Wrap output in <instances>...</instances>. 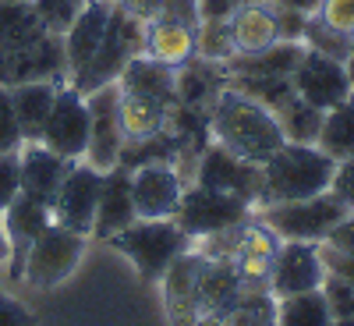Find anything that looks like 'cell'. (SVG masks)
Here are the masks:
<instances>
[{
  "label": "cell",
  "instance_id": "5bb4252c",
  "mask_svg": "<svg viewBox=\"0 0 354 326\" xmlns=\"http://www.w3.org/2000/svg\"><path fill=\"white\" fill-rule=\"evenodd\" d=\"M322 277H326V262H322L319 242H280L270 270V291L277 298L319 291Z\"/></svg>",
  "mask_w": 354,
  "mask_h": 326
},
{
  "label": "cell",
  "instance_id": "44dd1931",
  "mask_svg": "<svg viewBox=\"0 0 354 326\" xmlns=\"http://www.w3.org/2000/svg\"><path fill=\"white\" fill-rule=\"evenodd\" d=\"M138 220L135 202H131V170L128 167H113L103 174V192H100V206H96V234L110 238V234L124 230Z\"/></svg>",
  "mask_w": 354,
  "mask_h": 326
},
{
  "label": "cell",
  "instance_id": "cb8c5ba5",
  "mask_svg": "<svg viewBox=\"0 0 354 326\" xmlns=\"http://www.w3.org/2000/svg\"><path fill=\"white\" fill-rule=\"evenodd\" d=\"M117 85L124 93H142V96H156L163 103H177V68H167L145 53L131 57L121 78H117Z\"/></svg>",
  "mask_w": 354,
  "mask_h": 326
},
{
  "label": "cell",
  "instance_id": "3957f363",
  "mask_svg": "<svg viewBox=\"0 0 354 326\" xmlns=\"http://www.w3.org/2000/svg\"><path fill=\"white\" fill-rule=\"evenodd\" d=\"M106 242L135 262V270L145 284L160 280L167 266L192 248V238L174 220H135L131 227L110 234Z\"/></svg>",
  "mask_w": 354,
  "mask_h": 326
},
{
  "label": "cell",
  "instance_id": "ab89813d",
  "mask_svg": "<svg viewBox=\"0 0 354 326\" xmlns=\"http://www.w3.org/2000/svg\"><path fill=\"white\" fill-rule=\"evenodd\" d=\"M322 262H326V270H333V273H340L351 287H354V259L351 255H344V252H337V248H322Z\"/></svg>",
  "mask_w": 354,
  "mask_h": 326
},
{
  "label": "cell",
  "instance_id": "f6af8a7d",
  "mask_svg": "<svg viewBox=\"0 0 354 326\" xmlns=\"http://www.w3.org/2000/svg\"><path fill=\"white\" fill-rule=\"evenodd\" d=\"M330 326H354V316H340V319H333Z\"/></svg>",
  "mask_w": 354,
  "mask_h": 326
},
{
  "label": "cell",
  "instance_id": "7c38bea8",
  "mask_svg": "<svg viewBox=\"0 0 354 326\" xmlns=\"http://www.w3.org/2000/svg\"><path fill=\"white\" fill-rule=\"evenodd\" d=\"M290 85H294V93L315 110H330V107L344 103L347 96H354L347 68L340 61H333V57H326V53L308 50V46H305V57L298 61V68H294V75H290Z\"/></svg>",
  "mask_w": 354,
  "mask_h": 326
},
{
  "label": "cell",
  "instance_id": "603a6c76",
  "mask_svg": "<svg viewBox=\"0 0 354 326\" xmlns=\"http://www.w3.org/2000/svg\"><path fill=\"white\" fill-rule=\"evenodd\" d=\"M8 89H11V107H15V117H18L21 138L25 142H39L61 82L39 78V82H18V85H8Z\"/></svg>",
  "mask_w": 354,
  "mask_h": 326
},
{
  "label": "cell",
  "instance_id": "7bdbcfd3",
  "mask_svg": "<svg viewBox=\"0 0 354 326\" xmlns=\"http://www.w3.org/2000/svg\"><path fill=\"white\" fill-rule=\"evenodd\" d=\"M8 259H11V238L4 230V220H0V262H8Z\"/></svg>",
  "mask_w": 354,
  "mask_h": 326
},
{
  "label": "cell",
  "instance_id": "9a60e30c",
  "mask_svg": "<svg viewBox=\"0 0 354 326\" xmlns=\"http://www.w3.org/2000/svg\"><path fill=\"white\" fill-rule=\"evenodd\" d=\"M113 11V0H88V4L78 11V18L68 25V33L61 36L64 46V68H68V82H75L88 64L106 36V21Z\"/></svg>",
  "mask_w": 354,
  "mask_h": 326
},
{
  "label": "cell",
  "instance_id": "8fae6325",
  "mask_svg": "<svg viewBox=\"0 0 354 326\" xmlns=\"http://www.w3.org/2000/svg\"><path fill=\"white\" fill-rule=\"evenodd\" d=\"M195 185L213 188V192H227L238 195L252 206H259V192H262V167L248 163L241 156L227 153L220 142L205 145L198 153V167H195Z\"/></svg>",
  "mask_w": 354,
  "mask_h": 326
},
{
  "label": "cell",
  "instance_id": "8992f818",
  "mask_svg": "<svg viewBox=\"0 0 354 326\" xmlns=\"http://www.w3.org/2000/svg\"><path fill=\"white\" fill-rule=\"evenodd\" d=\"M85 255V234H75L68 227H46L39 238L28 245L21 280L36 291H50L57 284H64Z\"/></svg>",
  "mask_w": 354,
  "mask_h": 326
},
{
  "label": "cell",
  "instance_id": "83f0119b",
  "mask_svg": "<svg viewBox=\"0 0 354 326\" xmlns=\"http://www.w3.org/2000/svg\"><path fill=\"white\" fill-rule=\"evenodd\" d=\"M333 312L322 298V291H305L277 298V326H330Z\"/></svg>",
  "mask_w": 354,
  "mask_h": 326
},
{
  "label": "cell",
  "instance_id": "d6986e66",
  "mask_svg": "<svg viewBox=\"0 0 354 326\" xmlns=\"http://www.w3.org/2000/svg\"><path fill=\"white\" fill-rule=\"evenodd\" d=\"M46 227H53V210L39 199L18 195L4 210V230L11 238V277L15 280H21V266H25L28 245H32Z\"/></svg>",
  "mask_w": 354,
  "mask_h": 326
},
{
  "label": "cell",
  "instance_id": "7402d4cb",
  "mask_svg": "<svg viewBox=\"0 0 354 326\" xmlns=\"http://www.w3.org/2000/svg\"><path fill=\"white\" fill-rule=\"evenodd\" d=\"M117 89H121V85H117ZM170 107L174 103H163L156 96L124 93V89H121V96H117V121H121V132H124V145L167 132Z\"/></svg>",
  "mask_w": 354,
  "mask_h": 326
},
{
  "label": "cell",
  "instance_id": "b9f144b4",
  "mask_svg": "<svg viewBox=\"0 0 354 326\" xmlns=\"http://www.w3.org/2000/svg\"><path fill=\"white\" fill-rule=\"evenodd\" d=\"M280 8H290V11H301V15H315L319 11V0H277Z\"/></svg>",
  "mask_w": 354,
  "mask_h": 326
},
{
  "label": "cell",
  "instance_id": "e0dca14e",
  "mask_svg": "<svg viewBox=\"0 0 354 326\" xmlns=\"http://www.w3.org/2000/svg\"><path fill=\"white\" fill-rule=\"evenodd\" d=\"M142 53L167 68H185L198 57V28L174 18H145L142 25Z\"/></svg>",
  "mask_w": 354,
  "mask_h": 326
},
{
  "label": "cell",
  "instance_id": "9c48e42d",
  "mask_svg": "<svg viewBox=\"0 0 354 326\" xmlns=\"http://www.w3.org/2000/svg\"><path fill=\"white\" fill-rule=\"evenodd\" d=\"M100 192H103V170L88 167L85 160H75L64 174L61 188H57L50 210H53V224L68 227L75 234H88L96 227V206H100Z\"/></svg>",
  "mask_w": 354,
  "mask_h": 326
},
{
  "label": "cell",
  "instance_id": "30bf717a",
  "mask_svg": "<svg viewBox=\"0 0 354 326\" xmlns=\"http://www.w3.org/2000/svg\"><path fill=\"white\" fill-rule=\"evenodd\" d=\"M39 142L46 145V150L61 153L64 160H82L85 156V145H88V100L71 82H61V89H57V100H53V110H50L46 125H43Z\"/></svg>",
  "mask_w": 354,
  "mask_h": 326
},
{
  "label": "cell",
  "instance_id": "1f68e13d",
  "mask_svg": "<svg viewBox=\"0 0 354 326\" xmlns=\"http://www.w3.org/2000/svg\"><path fill=\"white\" fill-rule=\"evenodd\" d=\"M319 291H322V298H326L333 319H340V316H354V287H351L340 273L326 270V277H322V287H319Z\"/></svg>",
  "mask_w": 354,
  "mask_h": 326
},
{
  "label": "cell",
  "instance_id": "ac0fdd59",
  "mask_svg": "<svg viewBox=\"0 0 354 326\" xmlns=\"http://www.w3.org/2000/svg\"><path fill=\"white\" fill-rule=\"evenodd\" d=\"M230 39L238 53H259L280 39V21H277V0H245L230 11Z\"/></svg>",
  "mask_w": 354,
  "mask_h": 326
},
{
  "label": "cell",
  "instance_id": "f35d334b",
  "mask_svg": "<svg viewBox=\"0 0 354 326\" xmlns=\"http://www.w3.org/2000/svg\"><path fill=\"white\" fill-rule=\"evenodd\" d=\"M322 242H326L330 248H337V252H344V255L354 259V213H347V217H344V220H340Z\"/></svg>",
  "mask_w": 354,
  "mask_h": 326
},
{
  "label": "cell",
  "instance_id": "484cf974",
  "mask_svg": "<svg viewBox=\"0 0 354 326\" xmlns=\"http://www.w3.org/2000/svg\"><path fill=\"white\" fill-rule=\"evenodd\" d=\"M46 33L28 0H0V53L18 50Z\"/></svg>",
  "mask_w": 354,
  "mask_h": 326
},
{
  "label": "cell",
  "instance_id": "d4e9b609",
  "mask_svg": "<svg viewBox=\"0 0 354 326\" xmlns=\"http://www.w3.org/2000/svg\"><path fill=\"white\" fill-rule=\"evenodd\" d=\"M315 145L326 156H333L337 163L354 156V96H347L344 103L322 110V125H319V138Z\"/></svg>",
  "mask_w": 354,
  "mask_h": 326
},
{
  "label": "cell",
  "instance_id": "f1b7e54d",
  "mask_svg": "<svg viewBox=\"0 0 354 326\" xmlns=\"http://www.w3.org/2000/svg\"><path fill=\"white\" fill-rule=\"evenodd\" d=\"M277 121L287 135V142H315L319 138V125H322V110L308 107L298 93H294L287 103H280L277 110Z\"/></svg>",
  "mask_w": 354,
  "mask_h": 326
},
{
  "label": "cell",
  "instance_id": "4fadbf2b",
  "mask_svg": "<svg viewBox=\"0 0 354 326\" xmlns=\"http://www.w3.org/2000/svg\"><path fill=\"white\" fill-rule=\"evenodd\" d=\"M185 188H188L185 177L170 163L131 167V202L138 220H174Z\"/></svg>",
  "mask_w": 354,
  "mask_h": 326
},
{
  "label": "cell",
  "instance_id": "e575fe53",
  "mask_svg": "<svg viewBox=\"0 0 354 326\" xmlns=\"http://www.w3.org/2000/svg\"><path fill=\"white\" fill-rule=\"evenodd\" d=\"M18 195H21V160L18 153H4L0 156V217Z\"/></svg>",
  "mask_w": 354,
  "mask_h": 326
},
{
  "label": "cell",
  "instance_id": "6da1fadb",
  "mask_svg": "<svg viewBox=\"0 0 354 326\" xmlns=\"http://www.w3.org/2000/svg\"><path fill=\"white\" fill-rule=\"evenodd\" d=\"M205 117H209L213 138L227 153L241 156L248 163H259V167L287 142L277 114L266 103H259L255 96L234 89V85L220 89V96L209 103V114Z\"/></svg>",
  "mask_w": 354,
  "mask_h": 326
},
{
  "label": "cell",
  "instance_id": "5b68a950",
  "mask_svg": "<svg viewBox=\"0 0 354 326\" xmlns=\"http://www.w3.org/2000/svg\"><path fill=\"white\" fill-rule=\"evenodd\" d=\"M142 25H145V18H138L135 11H128L121 4H113L110 21H106V36H103V43L93 57V64L71 82L78 93H93V89L121 78L128 61L142 53Z\"/></svg>",
  "mask_w": 354,
  "mask_h": 326
},
{
  "label": "cell",
  "instance_id": "4316f807",
  "mask_svg": "<svg viewBox=\"0 0 354 326\" xmlns=\"http://www.w3.org/2000/svg\"><path fill=\"white\" fill-rule=\"evenodd\" d=\"M213 326H277V294L270 287H245Z\"/></svg>",
  "mask_w": 354,
  "mask_h": 326
},
{
  "label": "cell",
  "instance_id": "f546056e",
  "mask_svg": "<svg viewBox=\"0 0 354 326\" xmlns=\"http://www.w3.org/2000/svg\"><path fill=\"white\" fill-rule=\"evenodd\" d=\"M198 57L202 61H213V64H227L230 57H238L227 18H202L198 21Z\"/></svg>",
  "mask_w": 354,
  "mask_h": 326
},
{
  "label": "cell",
  "instance_id": "ffe728a7",
  "mask_svg": "<svg viewBox=\"0 0 354 326\" xmlns=\"http://www.w3.org/2000/svg\"><path fill=\"white\" fill-rule=\"evenodd\" d=\"M18 160H21V195L28 199H39V202H53L57 188H61L64 174L75 160H64L61 153L46 150L43 142H25L18 150Z\"/></svg>",
  "mask_w": 354,
  "mask_h": 326
},
{
  "label": "cell",
  "instance_id": "8d00e7d4",
  "mask_svg": "<svg viewBox=\"0 0 354 326\" xmlns=\"http://www.w3.org/2000/svg\"><path fill=\"white\" fill-rule=\"evenodd\" d=\"M153 15H160V18H174V21H185V25H195V28H198V21H202V15H198V0H160ZM153 15H149V18H153Z\"/></svg>",
  "mask_w": 354,
  "mask_h": 326
},
{
  "label": "cell",
  "instance_id": "7a4b0ae2",
  "mask_svg": "<svg viewBox=\"0 0 354 326\" xmlns=\"http://www.w3.org/2000/svg\"><path fill=\"white\" fill-rule=\"evenodd\" d=\"M337 160L326 156L315 142H283L280 150L262 163V192L259 206L266 202H298L330 192Z\"/></svg>",
  "mask_w": 354,
  "mask_h": 326
},
{
  "label": "cell",
  "instance_id": "2e32d148",
  "mask_svg": "<svg viewBox=\"0 0 354 326\" xmlns=\"http://www.w3.org/2000/svg\"><path fill=\"white\" fill-rule=\"evenodd\" d=\"M198 270H202V252L188 248L160 277L170 326H198Z\"/></svg>",
  "mask_w": 354,
  "mask_h": 326
},
{
  "label": "cell",
  "instance_id": "74e56055",
  "mask_svg": "<svg viewBox=\"0 0 354 326\" xmlns=\"http://www.w3.org/2000/svg\"><path fill=\"white\" fill-rule=\"evenodd\" d=\"M0 326H36V316L28 312V305L18 302L15 294L0 291Z\"/></svg>",
  "mask_w": 354,
  "mask_h": 326
},
{
  "label": "cell",
  "instance_id": "836d02e7",
  "mask_svg": "<svg viewBox=\"0 0 354 326\" xmlns=\"http://www.w3.org/2000/svg\"><path fill=\"white\" fill-rule=\"evenodd\" d=\"M315 18L344 36H354V0H319Z\"/></svg>",
  "mask_w": 354,
  "mask_h": 326
},
{
  "label": "cell",
  "instance_id": "d6a6232c",
  "mask_svg": "<svg viewBox=\"0 0 354 326\" xmlns=\"http://www.w3.org/2000/svg\"><path fill=\"white\" fill-rule=\"evenodd\" d=\"M21 145H25V138H21L18 117H15V107H11V89L0 85V156L18 153Z\"/></svg>",
  "mask_w": 354,
  "mask_h": 326
},
{
  "label": "cell",
  "instance_id": "ee69618b",
  "mask_svg": "<svg viewBox=\"0 0 354 326\" xmlns=\"http://www.w3.org/2000/svg\"><path fill=\"white\" fill-rule=\"evenodd\" d=\"M344 68H347V78H351V85H354V46H351V53H347V61H344Z\"/></svg>",
  "mask_w": 354,
  "mask_h": 326
},
{
  "label": "cell",
  "instance_id": "4dcf8cb0",
  "mask_svg": "<svg viewBox=\"0 0 354 326\" xmlns=\"http://www.w3.org/2000/svg\"><path fill=\"white\" fill-rule=\"evenodd\" d=\"M36 11V18L43 21L46 33L53 36H64L68 33V25L78 18V11L88 4V0H28Z\"/></svg>",
  "mask_w": 354,
  "mask_h": 326
},
{
  "label": "cell",
  "instance_id": "d590c367",
  "mask_svg": "<svg viewBox=\"0 0 354 326\" xmlns=\"http://www.w3.org/2000/svg\"><path fill=\"white\" fill-rule=\"evenodd\" d=\"M330 195L347 206V213H354V156H347V160L337 163L333 181H330Z\"/></svg>",
  "mask_w": 354,
  "mask_h": 326
},
{
  "label": "cell",
  "instance_id": "277c9868",
  "mask_svg": "<svg viewBox=\"0 0 354 326\" xmlns=\"http://www.w3.org/2000/svg\"><path fill=\"white\" fill-rule=\"evenodd\" d=\"M255 217L280 234V242H322L347 217V206L330 192L298 202H266L255 206Z\"/></svg>",
  "mask_w": 354,
  "mask_h": 326
},
{
  "label": "cell",
  "instance_id": "52a82bcc",
  "mask_svg": "<svg viewBox=\"0 0 354 326\" xmlns=\"http://www.w3.org/2000/svg\"><path fill=\"white\" fill-rule=\"evenodd\" d=\"M252 213H255V206L238 199V195L192 185L181 195V206H177V213H174V224L181 227L192 242H198V238H205V234H216L223 227L245 224Z\"/></svg>",
  "mask_w": 354,
  "mask_h": 326
},
{
  "label": "cell",
  "instance_id": "ba28073f",
  "mask_svg": "<svg viewBox=\"0 0 354 326\" xmlns=\"http://www.w3.org/2000/svg\"><path fill=\"white\" fill-rule=\"evenodd\" d=\"M117 96H121L117 82L85 93V100H88V145H85L82 160L103 174L121 167V156H124V132H121V121H117Z\"/></svg>",
  "mask_w": 354,
  "mask_h": 326
},
{
  "label": "cell",
  "instance_id": "60d3db41",
  "mask_svg": "<svg viewBox=\"0 0 354 326\" xmlns=\"http://www.w3.org/2000/svg\"><path fill=\"white\" fill-rule=\"evenodd\" d=\"M113 4H121V8L135 11L138 18H149V15L156 11V4H160V0H113Z\"/></svg>",
  "mask_w": 354,
  "mask_h": 326
}]
</instances>
